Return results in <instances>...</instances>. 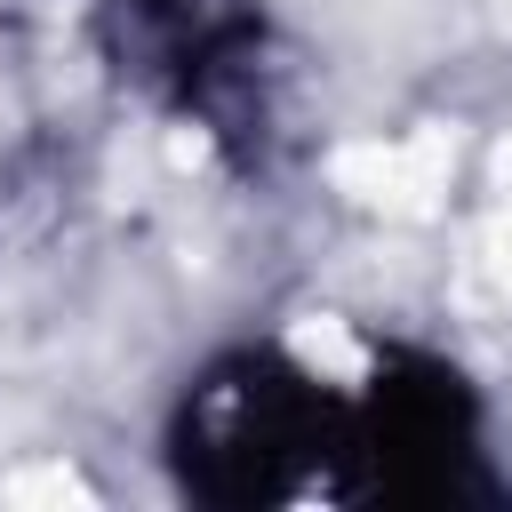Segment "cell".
<instances>
[{
	"label": "cell",
	"instance_id": "cell-1",
	"mask_svg": "<svg viewBox=\"0 0 512 512\" xmlns=\"http://www.w3.org/2000/svg\"><path fill=\"white\" fill-rule=\"evenodd\" d=\"M336 456L352 464V408L328 400L280 352L216 360L176 416L184 488L208 504H272V496L320 488Z\"/></svg>",
	"mask_w": 512,
	"mask_h": 512
},
{
	"label": "cell",
	"instance_id": "cell-2",
	"mask_svg": "<svg viewBox=\"0 0 512 512\" xmlns=\"http://www.w3.org/2000/svg\"><path fill=\"white\" fill-rule=\"evenodd\" d=\"M104 40L136 88H160L208 136L256 144L272 128V56L240 0H112Z\"/></svg>",
	"mask_w": 512,
	"mask_h": 512
},
{
	"label": "cell",
	"instance_id": "cell-3",
	"mask_svg": "<svg viewBox=\"0 0 512 512\" xmlns=\"http://www.w3.org/2000/svg\"><path fill=\"white\" fill-rule=\"evenodd\" d=\"M352 464L392 496H464L480 488V416L440 360H392L352 408Z\"/></svg>",
	"mask_w": 512,
	"mask_h": 512
}]
</instances>
